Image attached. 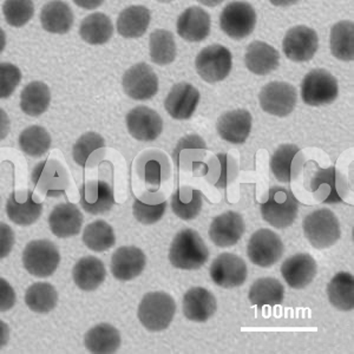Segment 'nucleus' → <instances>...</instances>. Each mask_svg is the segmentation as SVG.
Returning <instances> with one entry per match:
<instances>
[{
    "instance_id": "36",
    "label": "nucleus",
    "mask_w": 354,
    "mask_h": 354,
    "mask_svg": "<svg viewBox=\"0 0 354 354\" xmlns=\"http://www.w3.org/2000/svg\"><path fill=\"white\" fill-rule=\"evenodd\" d=\"M58 302L56 288L48 282H36L25 293V304L36 313L45 314L55 310Z\"/></svg>"
},
{
    "instance_id": "51",
    "label": "nucleus",
    "mask_w": 354,
    "mask_h": 354,
    "mask_svg": "<svg viewBox=\"0 0 354 354\" xmlns=\"http://www.w3.org/2000/svg\"><path fill=\"white\" fill-rule=\"evenodd\" d=\"M77 4L81 5L83 8H88V10H91V8H96L97 6H100L102 5V1H97V3H91V1H77Z\"/></svg>"
},
{
    "instance_id": "4",
    "label": "nucleus",
    "mask_w": 354,
    "mask_h": 354,
    "mask_svg": "<svg viewBox=\"0 0 354 354\" xmlns=\"http://www.w3.org/2000/svg\"><path fill=\"white\" fill-rule=\"evenodd\" d=\"M302 227L307 240L317 250L332 247L342 236L338 218L333 212L326 208L315 210L307 215Z\"/></svg>"
},
{
    "instance_id": "38",
    "label": "nucleus",
    "mask_w": 354,
    "mask_h": 354,
    "mask_svg": "<svg viewBox=\"0 0 354 354\" xmlns=\"http://www.w3.org/2000/svg\"><path fill=\"white\" fill-rule=\"evenodd\" d=\"M83 242L88 250L104 252L115 245L116 236L113 227L108 222L97 220L88 223L83 232Z\"/></svg>"
},
{
    "instance_id": "17",
    "label": "nucleus",
    "mask_w": 354,
    "mask_h": 354,
    "mask_svg": "<svg viewBox=\"0 0 354 354\" xmlns=\"http://www.w3.org/2000/svg\"><path fill=\"white\" fill-rule=\"evenodd\" d=\"M110 267L117 280L130 281L140 277L145 270V253L133 245H124L113 253Z\"/></svg>"
},
{
    "instance_id": "40",
    "label": "nucleus",
    "mask_w": 354,
    "mask_h": 354,
    "mask_svg": "<svg viewBox=\"0 0 354 354\" xmlns=\"http://www.w3.org/2000/svg\"><path fill=\"white\" fill-rule=\"evenodd\" d=\"M300 151L299 147L294 145H283L278 148L270 160V169L274 176L281 183L292 181V165L295 155Z\"/></svg>"
},
{
    "instance_id": "16",
    "label": "nucleus",
    "mask_w": 354,
    "mask_h": 354,
    "mask_svg": "<svg viewBox=\"0 0 354 354\" xmlns=\"http://www.w3.org/2000/svg\"><path fill=\"white\" fill-rule=\"evenodd\" d=\"M317 262L310 254H295L281 266V274L288 286L302 290L313 281L317 275Z\"/></svg>"
},
{
    "instance_id": "25",
    "label": "nucleus",
    "mask_w": 354,
    "mask_h": 354,
    "mask_svg": "<svg viewBox=\"0 0 354 354\" xmlns=\"http://www.w3.org/2000/svg\"><path fill=\"white\" fill-rule=\"evenodd\" d=\"M245 66L250 73L265 76L279 66L280 55L278 50L263 41H253L250 44L245 56Z\"/></svg>"
},
{
    "instance_id": "30",
    "label": "nucleus",
    "mask_w": 354,
    "mask_h": 354,
    "mask_svg": "<svg viewBox=\"0 0 354 354\" xmlns=\"http://www.w3.org/2000/svg\"><path fill=\"white\" fill-rule=\"evenodd\" d=\"M285 297V288L278 279L261 278L250 287L248 298L252 305L261 310L263 306L281 305Z\"/></svg>"
},
{
    "instance_id": "26",
    "label": "nucleus",
    "mask_w": 354,
    "mask_h": 354,
    "mask_svg": "<svg viewBox=\"0 0 354 354\" xmlns=\"http://www.w3.org/2000/svg\"><path fill=\"white\" fill-rule=\"evenodd\" d=\"M106 270L100 259L85 257L77 262L73 268V281L78 288L85 292L96 290L104 282Z\"/></svg>"
},
{
    "instance_id": "1",
    "label": "nucleus",
    "mask_w": 354,
    "mask_h": 354,
    "mask_svg": "<svg viewBox=\"0 0 354 354\" xmlns=\"http://www.w3.org/2000/svg\"><path fill=\"white\" fill-rule=\"evenodd\" d=\"M208 257V248L196 230H181L170 247V262L180 270H198L207 262Z\"/></svg>"
},
{
    "instance_id": "33",
    "label": "nucleus",
    "mask_w": 354,
    "mask_h": 354,
    "mask_svg": "<svg viewBox=\"0 0 354 354\" xmlns=\"http://www.w3.org/2000/svg\"><path fill=\"white\" fill-rule=\"evenodd\" d=\"M43 212V205L33 200L32 192H28V198L24 202L17 198L16 193L8 198L6 203V214L8 218L18 225H31L39 218Z\"/></svg>"
},
{
    "instance_id": "42",
    "label": "nucleus",
    "mask_w": 354,
    "mask_h": 354,
    "mask_svg": "<svg viewBox=\"0 0 354 354\" xmlns=\"http://www.w3.org/2000/svg\"><path fill=\"white\" fill-rule=\"evenodd\" d=\"M104 138L96 133H86L80 137L73 147V156L77 165L85 168L88 165V158L97 150L104 148Z\"/></svg>"
},
{
    "instance_id": "50",
    "label": "nucleus",
    "mask_w": 354,
    "mask_h": 354,
    "mask_svg": "<svg viewBox=\"0 0 354 354\" xmlns=\"http://www.w3.org/2000/svg\"><path fill=\"white\" fill-rule=\"evenodd\" d=\"M218 161L221 163V175L218 181L215 183V187L218 188H225L228 182L232 180V174L228 173V167H230V156L225 155V153H220L218 155Z\"/></svg>"
},
{
    "instance_id": "23",
    "label": "nucleus",
    "mask_w": 354,
    "mask_h": 354,
    "mask_svg": "<svg viewBox=\"0 0 354 354\" xmlns=\"http://www.w3.org/2000/svg\"><path fill=\"white\" fill-rule=\"evenodd\" d=\"M66 177L64 167L59 162L48 160L35 168L32 181L46 196H56L64 193Z\"/></svg>"
},
{
    "instance_id": "5",
    "label": "nucleus",
    "mask_w": 354,
    "mask_h": 354,
    "mask_svg": "<svg viewBox=\"0 0 354 354\" xmlns=\"http://www.w3.org/2000/svg\"><path fill=\"white\" fill-rule=\"evenodd\" d=\"M338 95V81L324 68H314L302 81V101L310 106L332 104Z\"/></svg>"
},
{
    "instance_id": "41",
    "label": "nucleus",
    "mask_w": 354,
    "mask_h": 354,
    "mask_svg": "<svg viewBox=\"0 0 354 354\" xmlns=\"http://www.w3.org/2000/svg\"><path fill=\"white\" fill-rule=\"evenodd\" d=\"M5 21L13 28H21L31 21L35 5L30 0H8L3 4Z\"/></svg>"
},
{
    "instance_id": "44",
    "label": "nucleus",
    "mask_w": 354,
    "mask_h": 354,
    "mask_svg": "<svg viewBox=\"0 0 354 354\" xmlns=\"http://www.w3.org/2000/svg\"><path fill=\"white\" fill-rule=\"evenodd\" d=\"M167 202L157 203V205H147L140 200H136L133 203V216L137 221L141 222L142 225H153L161 220L167 209Z\"/></svg>"
},
{
    "instance_id": "18",
    "label": "nucleus",
    "mask_w": 354,
    "mask_h": 354,
    "mask_svg": "<svg viewBox=\"0 0 354 354\" xmlns=\"http://www.w3.org/2000/svg\"><path fill=\"white\" fill-rule=\"evenodd\" d=\"M245 233V222L241 215L235 212L218 215L214 218L209 228V238L218 247L236 245Z\"/></svg>"
},
{
    "instance_id": "14",
    "label": "nucleus",
    "mask_w": 354,
    "mask_h": 354,
    "mask_svg": "<svg viewBox=\"0 0 354 354\" xmlns=\"http://www.w3.org/2000/svg\"><path fill=\"white\" fill-rule=\"evenodd\" d=\"M125 122L130 135L138 141H155L163 130L161 116L145 105L131 110L127 115Z\"/></svg>"
},
{
    "instance_id": "11",
    "label": "nucleus",
    "mask_w": 354,
    "mask_h": 354,
    "mask_svg": "<svg viewBox=\"0 0 354 354\" xmlns=\"http://www.w3.org/2000/svg\"><path fill=\"white\" fill-rule=\"evenodd\" d=\"M210 278L222 288H235L243 285L247 279V265L235 254L218 255L210 266Z\"/></svg>"
},
{
    "instance_id": "15",
    "label": "nucleus",
    "mask_w": 354,
    "mask_h": 354,
    "mask_svg": "<svg viewBox=\"0 0 354 354\" xmlns=\"http://www.w3.org/2000/svg\"><path fill=\"white\" fill-rule=\"evenodd\" d=\"M198 88L189 83H178L174 85L165 98V108L173 118L183 121L193 116L198 109Z\"/></svg>"
},
{
    "instance_id": "10",
    "label": "nucleus",
    "mask_w": 354,
    "mask_h": 354,
    "mask_svg": "<svg viewBox=\"0 0 354 354\" xmlns=\"http://www.w3.org/2000/svg\"><path fill=\"white\" fill-rule=\"evenodd\" d=\"M297 100V88L285 82H272L265 85L259 95L262 110L278 117L290 115L295 108Z\"/></svg>"
},
{
    "instance_id": "13",
    "label": "nucleus",
    "mask_w": 354,
    "mask_h": 354,
    "mask_svg": "<svg viewBox=\"0 0 354 354\" xmlns=\"http://www.w3.org/2000/svg\"><path fill=\"white\" fill-rule=\"evenodd\" d=\"M124 93L136 101H147L158 91V78L145 63L133 65L123 76Z\"/></svg>"
},
{
    "instance_id": "22",
    "label": "nucleus",
    "mask_w": 354,
    "mask_h": 354,
    "mask_svg": "<svg viewBox=\"0 0 354 354\" xmlns=\"http://www.w3.org/2000/svg\"><path fill=\"white\" fill-rule=\"evenodd\" d=\"M216 128L222 140L233 145H241L250 136L252 115L247 110L228 111L218 118Z\"/></svg>"
},
{
    "instance_id": "12",
    "label": "nucleus",
    "mask_w": 354,
    "mask_h": 354,
    "mask_svg": "<svg viewBox=\"0 0 354 354\" xmlns=\"http://www.w3.org/2000/svg\"><path fill=\"white\" fill-rule=\"evenodd\" d=\"M319 37L313 28L304 25L288 30L282 41V48L287 58L293 62H307L318 51Z\"/></svg>"
},
{
    "instance_id": "21",
    "label": "nucleus",
    "mask_w": 354,
    "mask_h": 354,
    "mask_svg": "<svg viewBox=\"0 0 354 354\" xmlns=\"http://www.w3.org/2000/svg\"><path fill=\"white\" fill-rule=\"evenodd\" d=\"M216 308V299L203 287H193L183 297V314L190 322H207L215 314Z\"/></svg>"
},
{
    "instance_id": "48",
    "label": "nucleus",
    "mask_w": 354,
    "mask_h": 354,
    "mask_svg": "<svg viewBox=\"0 0 354 354\" xmlns=\"http://www.w3.org/2000/svg\"><path fill=\"white\" fill-rule=\"evenodd\" d=\"M16 304V293L5 279H0V310L1 312L11 310Z\"/></svg>"
},
{
    "instance_id": "2",
    "label": "nucleus",
    "mask_w": 354,
    "mask_h": 354,
    "mask_svg": "<svg viewBox=\"0 0 354 354\" xmlns=\"http://www.w3.org/2000/svg\"><path fill=\"white\" fill-rule=\"evenodd\" d=\"M176 313V304L173 297L165 292L145 294L138 307V319L150 332H161L169 327Z\"/></svg>"
},
{
    "instance_id": "46",
    "label": "nucleus",
    "mask_w": 354,
    "mask_h": 354,
    "mask_svg": "<svg viewBox=\"0 0 354 354\" xmlns=\"http://www.w3.org/2000/svg\"><path fill=\"white\" fill-rule=\"evenodd\" d=\"M335 180H337V171H335V167H330L328 169H319L317 175L313 177V181L310 183V189L312 192H315L318 189V187L322 185H328L330 188V193L328 198L324 201V203H340L342 202V198L339 196L337 188H335Z\"/></svg>"
},
{
    "instance_id": "39",
    "label": "nucleus",
    "mask_w": 354,
    "mask_h": 354,
    "mask_svg": "<svg viewBox=\"0 0 354 354\" xmlns=\"http://www.w3.org/2000/svg\"><path fill=\"white\" fill-rule=\"evenodd\" d=\"M51 145V136L43 127H28L19 136V147L28 156H43Z\"/></svg>"
},
{
    "instance_id": "45",
    "label": "nucleus",
    "mask_w": 354,
    "mask_h": 354,
    "mask_svg": "<svg viewBox=\"0 0 354 354\" xmlns=\"http://www.w3.org/2000/svg\"><path fill=\"white\" fill-rule=\"evenodd\" d=\"M21 80V73L16 65L11 63L0 64V96L8 98L11 96Z\"/></svg>"
},
{
    "instance_id": "19",
    "label": "nucleus",
    "mask_w": 354,
    "mask_h": 354,
    "mask_svg": "<svg viewBox=\"0 0 354 354\" xmlns=\"http://www.w3.org/2000/svg\"><path fill=\"white\" fill-rule=\"evenodd\" d=\"M177 33L185 41H205L210 32V17L205 10L198 6H190L177 19Z\"/></svg>"
},
{
    "instance_id": "34",
    "label": "nucleus",
    "mask_w": 354,
    "mask_h": 354,
    "mask_svg": "<svg viewBox=\"0 0 354 354\" xmlns=\"http://www.w3.org/2000/svg\"><path fill=\"white\" fill-rule=\"evenodd\" d=\"M50 102V88L41 82H32L21 91V108L28 116L38 117L43 115L48 110Z\"/></svg>"
},
{
    "instance_id": "3",
    "label": "nucleus",
    "mask_w": 354,
    "mask_h": 354,
    "mask_svg": "<svg viewBox=\"0 0 354 354\" xmlns=\"http://www.w3.org/2000/svg\"><path fill=\"white\" fill-rule=\"evenodd\" d=\"M262 218L278 230L293 225L299 210V201L293 193L282 187L270 188V196L260 207Z\"/></svg>"
},
{
    "instance_id": "20",
    "label": "nucleus",
    "mask_w": 354,
    "mask_h": 354,
    "mask_svg": "<svg viewBox=\"0 0 354 354\" xmlns=\"http://www.w3.org/2000/svg\"><path fill=\"white\" fill-rule=\"evenodd\" d=\"M83 225V214L73 203H61L55 207L48 216V225L57 238L66 239L80 234Z\"/></svg>"
},
{
    "instance_id": "7",
    "label": "nucleus",
    "mask_w": 354,
    "mask_h": 354,
    "mask_svg": "<svg viewBox=\"0 0 354 354\" xmlns=\"http://www.w3.org/2000/svg\"><path fill=\"white\" fill-rule=\"evenodd\" d=\"M232 53L222 45H210L198 53L196 71L207 83H218L228 77L232 70Z\"/></svg>"
},
{
    "instance_id": "9",
    "label": "nucleus",
    "mask_w": 354,
    "mask_h": 354,
    "mask_svg": "<svg viewBox=\"0 0 354 354\" xmlns=\"http://www.w3.org/2000/svg\"><path fill=\"white\" fill-rule=\"evenodd\" d=\"M247 254L254 265L268 268L283 255V243L278 234L270 230H260L250 236Z\"/></svg>"
},
{
    "instance_id": "52",
    "label": "nucleus",
    "mask_w": 354,
    "mask_h": 354,
    "mask_svg": "<svg viewBox=\"0 0 354 354\" xmlns=\"http://www.w3.org/2000/svg\"><path fill=\"white\" fill-rule=\"evenodd\" d=\"M1 327H3V333H1V346H4L5 345V339L8 338V333H5V330H8L6 328V325H5L4 322H1Z\"/></svg>"
},
{
    "instance_id": "24",
    "label": "nucleus",
    "mask_w": 354,
    "mask_h": 354,
    "mask_svg": "<svg viewBox=\"0 0 354 354\" xmlns=\"http://www.w3.org/2000/svg\"><path fill=\"white\" fill-rule=\"evenodd\" d=\"M81 205L86 213L93 215L108 212L115 205L113 187L104 181L88 182L82 185Z\"/></svg>"
},
{
    "instance_id": "27",
    "label": "nucleus",
    "mask_w": 354,
    "mask_h": 354,
    "mask_svg": "<svg viewBox=\"0 0 354 354\" xmlns=\"http://www.w3.org/2000/svg\"><path fill=\"white\" fill-rule=\"evenodd\" d=\"M84 342L91 353H115L121 346V334L110 324H100L88 330Z\"/></svg>"
},
{
    "instance_id": "32",
    "label": "nucleus",
    "mask_w": 354,
    "mask_h": 354,
    "mask_svg": "<svg viewBox=\"0 0 354 354\" xmlns=\"http://www.w3.org/2000/svg\"><path fill=\"white\" fill-rule=\"evenodd\" d=\"M113 33V21L109 17L102 12L93 13L85 17L80 26L82 39L88 44H105L106 41H110Z\"/></svg>"
},
{
    "instance_id": "6",
    "label": "nucleus",
    "mask_w": 354,
    "mask_h": 354,
    "mask_svg": "<svg viewBox=\"0 0 354 354\" xmlns=\"http://www.w3.org/2000/svg\"><path fill=\"white\" fill-rule=\"evenodd\" d=\"M61 255L55 243L48 240H35L28 243L23 253V265L37 278H48L55 273Z\"/></svg>"
},
{
    "instance_id": "31",
    "label": "nucleus",
    "mask_w": 354,
    "mask_h": 354,
    "mask_svg": "<svg viewBox=\"0 0 354 354\" xmlns=\"http://www.w3.org/2000/svg\"><path fill=\"white\" fill-rule=\"evenodd\" d=\"M327 295L332 306L342 312H350L354 307V278L347 272L338 273L327 286Z\"/></svg>"
},
{
    "instance_id": "43",
    "label": "nucleus",
    "mask_w": 354,
    "mask_h": 354,
    "mask_svg": "<svg viewBox=\"0 0 354 354\" xmlns=\"http://www.w3.org/2000/svg\"><path fill=\"white\" fill-rule=\"evenodd\" d=\"M171 208H173L175 215L185 221H189V220L198 218V214L202 209L201 192L192 190L189 201L185 202L182 200L180 189L177 190L171 198Z\"/></svg>"
},
{
    "instance_id": "49",
    "label": "nucleus",
    "mask_w": 354,
    "mask_h": 354,
    "mask_svg": "<svg viewBox=\"0 0 354 354\" xmlns=\"http://www.w3.org/2000/svg\"><path fill=\"white\" fill-rule=\"evenodd\" d=\"M145 181L151 185L161 183V168L156 161H150L145 165Z\"/></svg>"
},
{
    "instance_id": "29",
    "label": "nucleus",
    "mask_w": 354,
    "mask_h": 354,
    "mask_svg": "<svg viewBox=\"0 0 354 354\" xmlns=\"http://www.w3.org/2000/svg\"><path fill=\"white\" fill-rule=\"evenodd\" d=\"M41 26L51 33H66L73 24L71 8L64 1H50L41 12Z\"/></svg>"
},
{
    "instance_id": "37",
    "label": "nucleus",
    "mask_w": 354,
    "mask_h": 354,
    "mask_svg": "<svg viewBox=\"0 0 354 354\" xmlns=\"http://www.w3.org/2000/svg\"><path fill=\"white\" fill-rule=\"evenodd\" d=\"M149 50L151 61L157 65L171 64L176 57V44L173 33L168 30H155L150 35Z\"/></svg>"
},
{
    "instance_id": "47",
    "label": "nucleus",
    "mask_w": 354,
    "mask_h": 354,
    "mask_svg": "<svg viewBox=\"0 0 354 354\" xmlns=\"http://www.w3.org/2000/svg\"><path fill=\"white\" fill-rule=\"evenodd\" d=\"M15 245V233L6 223L0 225V258L4 259L11 253Z\"/></svg>"
},
{
    "instance_id": "8",
    "label": "nucleus",
    "mask_w": 354,
    "mask_h": 354,
    "mask_svg": "<svg viewBox=\"0 0 354 354\" xmlns=\"http://www.w3.org/2000/svg\"><path fill=\"white\" fill-rule=\"evenodd\" d=\"M257 25V13L245 1H233L227 5L220 16L223 32L233 39H243L253 32Z\"/></svg>"
},
{
    "instance_id": "35",
    "label": "nucleus",
    "mask_w": 354,
    "mask_h": 354,
    "mask_svg": "<svg viewBox=\"0 0 354 354\" xmlns=\"http://www.w3.org/2000/svg\"><path fill=\"white\" fill-rule=\"evenodd\" d=\"M330 51L339 61H353V21H342L334 25L330 30Z\"/></svg>"
},
{
    "instance_id": "28",
    "label": "nucleus",
    "mask_w": 354,
    "mask_h": 354,
    "mask_svg": "<svg viewBox=\"0 0 354 354\" xmlns=\"http://www.w3.org/2000/svg\"><path fill=\"white\" fill-rule=\"evenodd\" d=\"M150 24V11L145 6L133 5L124 8L117 18V31L124 38H140Z\"/></svg>"
}]
</instances>
